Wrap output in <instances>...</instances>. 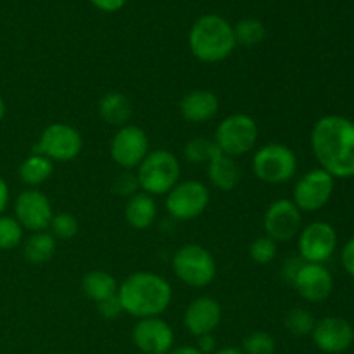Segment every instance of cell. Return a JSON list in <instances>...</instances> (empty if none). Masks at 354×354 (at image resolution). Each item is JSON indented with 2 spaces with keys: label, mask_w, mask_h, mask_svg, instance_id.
I'll list each match as a JSON object with an SVG mask.
<instances>
[{
  "label": "cell",
  "mask_w": 354,
  "mask_h": 354,
  "mask_svg": "<svg viewBox=\"0 0 354 354\" xmlns=\"http://www.w3.org/2000/svg\"><path fill=\"white\" fill-rule=\"evenodd\" d=\"M311 149L334 178L354 176V123L339 114L320 118L311 130Z\"/></svg>",
  "instance_id": "6da1fadb"
},
{
  "label": "cell",
  "mask_w": 354,
  "mask_h": 354,
  "mask_svg": "<svg viewBox=\"0 0 354 354\" xmlns=\"http://www.w3.org/2000/svg\"><path fill=\"white\" fill-rule=\"evenodd\" d=\"M123 313L137 320L161 317L169 308L173 289L165 277L152 272H135L128 275L118 287Z\"/></svg>",
  "instance_id": "7a4b0ae2"
},
{
  "label": "cell",
  "mask_w": 354,
  "mask_h": 354,
  "mask_svg": "<svg viewBox=\"0 0 354 354\" xmlns=\"http://www.w3.org/2000/svg\"><path fill=\"white\" fill-rule=\"evenodd\" d=\"M189 47L196 59L206 64L225 61L237 47L234 26L218 14H206L194 23Z\"/></svg>",
  "instance_id": "3957f363"
},
{
  "label": "cell",
  "mask_w": 354,
  "mask_h": 354,
  "mask_svg": "<svg viewBox=\"0 0 354 354\" xmlns=\"http://www.w3.org/2000/svg\"><path fill=\"white\" fill-rule=\"evenodd\" d=\"M180 161L171 151L156 149L145 156L137 168L138 187L149 196H166L180 182Z\"/></svg>",
  "instance_id": "277c9868"
},
{
  "label": "cell",
  "mask_w": 354,
  "mask_h": 354,
  "mask_svg": "<svg viewBox=\"0 0 354 354\" xmlns=\"http://www.w3.org/2000/svg\"><path fill=\"white\" fill-rule=\"evenodd\" d=\"M171 268L180 282L194 289L207 287L218 273L216 259L201 244L182 245L173 256Z\"/></svg>",
  "instance_id": "5b68a950"
},
{
  "label": "cell",
  "mask_w": 354,
  "mask_h": 354,
  "mask_svg": "<svg viewBox=\"0 0 354 354\" xmlns=\"http://www.w3.org/2000/svg\"><path fill=\"white\" fill-rule=\"evenodd\" d=\"M252 171L256 178L268 185L287 183L296 176L297 158L286 144L270 142L256 149L252 156Z\"/></svg>",
  "instance_id": "8992f818"
},
{
  "label": "cell",
  "mask_w": 354,
  "mask_h": 354,
  "mask_svg": "<svg viewBox=\"0 0 354 354\" xmlns=\"http://www.w3.org/2000/svg\"><path fill=\"white\" fill-rule=\"evenodd\" d=\"M259 138V127L252 116L235 113L223 118L214 131V144L223 154L239 158L256 147Z\"/></svg>",
  "instance_id": "52a82bcc"
},
{
  "label": "cell",
  "mask_w": 354,
  "mask_h": 354,
  "mask_svg": "<svg viewBox=\"0 0 354 354\" xmlns=\"http://www.w3.org/2000/svg\"><path fill=\"white\" fill-rule=\"evenodd\" d=\"M209 189L199 180H183L166 194L165 206L169 216L176 221H190L199 218L209 206Z\"/></svg>",
  "instance_id": "ba28073f"
},
{
  "label": "cell",
  "mask_w": 354,
  "mask_h": 354,
  "mask_svg": "<svg viewBox=\"0 0 354 354\" xmlns=\"http://www.w3.org/2000/svg\"><path fill=\"white\" fill-rule=\"evenodd\" d=\"M82 149V133L75 127L68 123H52L41 131L33 152L44 154L54 162H68L78 158Z\"/></svg>",
  "instance_id": "9c48e42d"
},
{
  "label": "cell",
  "mask_w": 354,
  "mask_h": 354,
  "mask_svg": "<svg viewBox=\"0 0 354 354\" xmlns=\"http://www.w3.org/2000/svg\"><path fill=\"white\" fill-rule=\"evenodd\" d=\"M111 158L124 171H133L140 166L145 156L151 152L149 149V137L140 127L124 124L118 128L111 140Z\"/></svg>",
  "instance_id": "30bf717a"
},
{
  "label": "cell",
  "mask_w": 354,
  "mask_h": 354,
  "mask_svg": "<svg viewBox=\"0 0 354 354\" xmlns=\"http://www.w3.org/2000/svg\"><path fill=\"white\" fill-rule=\"evenodd\" d=\"M334 194V176L325 169L317 168L301 176L294 187L292 203L299 207L301 213H315L327 206Z\"/></svg>",
  "instance_id": "8fae6325"
},
{
  "label": "cell",
  "mask_w": 354,
  "mask_h": 354,
  "mask_svg": "<svg viewBox=\"0 0 354 354\" xmlns=\"http://www.w3.org/2000/svg\"><path fill=\"white\" fill-rule=\"evenodd\" d=\"M14 214L24 230L47 232L54 218L52 203L38 189H26L14 201Z\"/></svg>",
  "instance_id": "7c38bea8"
},
{
  "label": "cell",
  "mask_w": 354,
  "mask_h": 354,
  "mask_svg": "<svg viewBox=\"0 0 354 354\" xmlns=\"http://www.w3.org/2000/svg\"><path fill=\"white\" fill-rule=\"evenodd\" d=\"M303 225V213L290 199H277L266 209L263 228L266 237L275 242L292 241L299 235Z\"/></svg>",
  "instance_id": "4fadbf2b"
},
{
  "label": "cell",
  "mask_w": 354,
  "mask_h": 354,
  "mask_svg": "<svg viewBox=\"0 0 354 354\" xmlns=\"http://www.w3.org/2000/svg\"><path fill=\"white\" fill-rule=\"evenodd\" d=\"M299 256L306 263H318L324 265L332 258L337 248V234L332 225L325 221H313L299 232Z\"/></svg>",
  "instance_id": "5bb4252c"
},
{
  "label": "cell",
  "mask_w": 354,
  "mask_h": 354,
  "mask_svg": "<svg viewBox=\"0 0 354 354\" xmlns=\"http://www.w3.org/2000/svg\"><path fill=\"white\" fill-rule=\"evenodd\" d=\"M133 344L144 354H168L175 348V332L162 318H144L135 324L131 332Z\"/></svg>",
  "instance_id": "9a60e30c"
},
{
  "label": "cell",
  "mask_w": 354,
  "mask_h": 354,
  "mask_svg": "<svg viewBox=\"0 0 354 354\" xmlns=\"http://www.w3.org/2000/svg\"><path fill=\"white\" fill-rule=\"evenodd\" d=\"M315 346L327 354L348 351L354 342V328L348 320L341 317L322 318L315 324L311 332Z\"/></svg>",
  "instance_id": "2e32d148"
},
{
  "label": "cell",
  "mask_w": 354,
  "mask_h": 354,
  "mask_svg": "<svg viewBox=\"0 0 354 354\" xmlns=\"http://www.w3.org/2000/svg\"><path fill=\"white\" fill-rule=\"evenodd\" d=\"M292 287L308 303H322L332 294L334 279L324 265L304 261L294 279Z\"/></svg>",
  "instance_id": "e0dca14e"
},
{
  "label": "cell",
  "mask_w": 354,
  "mask_h": 354,
  "mask_svg": "<svg viewBox=\"0 0 354 354\" xmlns=\"http://www.w3.org/2000/svg\"><path fill=\"white\" fill-rule=\"evenodd\" d=\"M221 322V306L216 299L209 296L196 297L187 306L183 313V325L189 334L201 337V335L213 334Z\"/></svg>",
  "instance_id": "ac0fdd59"
},
{
  "label": "cell",
  "mask_w": 354,
  "mask_h": 354,
  "mask_svg": "<svg viewBox=\"0 0 354 354\" xmlns=\"http://www.w3.org/2000/svg\"><path fill=\"white\" fill-rule=\"evenodd\" d=\"M218 111H220V99L211 90H190L180 100V114L189 123H207L216 118Z\"/></svg>",
  "instance_id": "d6986e66"
},
{
  "label": "cell",
  "mask_w": 354,
  "mask_h": 354,
  "mask_svg": "<svg viewBox=\"0 0 354 354\" xmlns=\"http://www.w3.org/2000/svg\"><path fill=\"white\" fill-rule=\"evenodd\" d=\"M241 168L235 159L223 154L220 149L207 162V178L213 183L214 189L221 190V192H232L241 182Z\"/></svg>",
  "instance_id": "ffe728a7"
},
{
  "label": "cell",
  "mask_w": 354,
  "mask_h": 354,
  "mask_svg": "<svg viewBox=\"0 0 354 354\" xmlns=\"http://www.w3.org/2000/svg\"><path fill=\"white\" fill-rule=\"evenodd\" d=\"M99 114L104 123L121 128L130 121L131 114H133V106L123 92L113 90V92H107L100 97Z\"/></svg>",
  "instance_id": "44dd1931"
},
{
  "label": "cell",
  "mask_w": 354,
  "mask_h": 354,
  "mask_svg": "<svg viewBox=\"0 0 354 354\" xmlns=\"http://www.w3.org/2000/svg\"><path fill=\"white\" fill-rule=\"evenodd\" d=\"M124 218L127 223L135 230H145L152 227L158 218V206L154 197L145 192H137L128 199L124 206Z\"/></svg>",
  "instance_id": "7402d4cb"
},
{
  "label": "cell",
  "mask_w": 354,
  "mask_h": 354,
  "mask_svg": "<svg viewBox=\"0 0 354 354\" xmlns=\"http://www.w3.org/2000/svg\"><path fill=\"white\" fill-rule=\"evenodd\" d=\"M118 280L106 270H92L85 273L82 280V290L93 303H102L109 297L118 296Z\"/></svg>",
  "instance_id": "603a6c76"
},
{
  "label": "cell",
  "mask_w": 354,
  "mask_h": 354,
  "mask_svg": "<svg viewBox=\"0 0 354 354\" xmlns=\"http://www.w3.org/2000/svg\"><path fill=\"white\" fill-rule=\"evenodd\" d=\"M24 259L30 265H45L55 254V239L50 232H35L24 241Z\"/></svg>",
  "instance_id": "cb8c5ba5"
},
{
  "label": "cell",
  "mask_w": 354,
  "mask_h": 354,
  "mask_svg": "<svg viewBox=\"0 0 354 354\" xmlns=\"http://www.w3.org/2000/svg\"><path fill=\"white\" fill-rule=\"evenodd\" d=\"M19 178L21 182L30 185L31 189L41 185V183L47 182L48 178L54 173V161H50L48 158H45L44 154H37L33 152L31 156H28L19 166Z\"/></svg>",
  "instance_id": "d4e9b609"
},
{
  "label": "cell",
  "mask_w": 354,
  "mask_h": 354,
  "mask_svg": "<svg viewBox=\"0 0 354 354\" xmlns=\"http://www.w3.org/2000/svg\"><path fill=\"white\" fill-rule=\"evenodd\" d=\"M234 35L237 45H244V47H254L259 45L266 37L265 24L254 17H248V19L239 21L234 26Z\"/></svg>",
  "instance_id": "484cf974"
},
{
  "label": "cell",
  "mask_w": 354,
  "mask_h": 354,
  "mask_svg": "<svg viewBox=\"0 0 354 354\" xmlns=\"http://www.w3.org/2000/svg\"><path fill=\"white\" fill-rule=\"evenodd\" d=\"M216 151L218 147L214 140L196 137L187 142L185 147H183V156H185V159L190 165H207Z\"/></svg>",
  "instance_id": "4316f807"
},
{
  "label": "cell",
  "mask_w": 354,
  "mask_h": 354,
  "mask_svg": "<svg viewBox=\"0 0 354 354\" xmlns=\"http://www.w3.org/2000/svg\"><path fill=\"white\" fill-rule=\"evenodd\" d=\"M315 324H317V320H315L313 313L306 308H292L290 311H287L286 318H283V325H286L287 330L297 337L310 335L313 332Z\"/></svg>",
  "instance_id": "83f0119b"
},
{
  "label": "cell",
  "mask_w": 354,
  "mask_h": 354,
  "mask_svg": "<svg viewBox=\"0 0 354 354\" xmlns=\"http://www.w3.org/2000/svg\"><path fill=\"white\" fill-rule=\"evenodd\" d=\"M24 239V228L14 216L0 214V251H10L21 245Z\"/></svg>",
  "instance_id": "f1b7e54d"
},
{
  "label": "cell",
  "mask_w": 354,
  "mask_h": 354,
  "mask_svg": "<svg viewBox=\"0 0 354 354\" xmlns=\"http://www.w3.org/2000/svg\"><path fill=\"white\" fill-rule=\"evenodd\" d=\"M50 234L54 235L55 241H71L76 237L80 230L78 218L71 213H57L54 214L50 221Z\"/></svg>",
  "instance_id": "f546056e"
},
{
  "label": "cell",
  "mask_w": 354,
  "mask_h": 354,
  "mask_svg": "<svg viewBox=\"0 0 354 354\" xmlns=\"http://www.w3.org/2000/svg\"><path fill=\"white\" fill-rule=\"evenodd\" d=\"M277 349L275 339L265 330H254L242 341L244 354H273Z\"/></svg>",
  "instance_id": "4dcf8cb0"
},
{
  "label": "cell",
  "mask_w": 354,
  "mask_h": 354,
  "mask_svg": "<svg viewBox=\"0 0 354 354\" xmlns=\"http://www.w3.org/2000/svg\"><path fill=\"white\" fill-rule=\"evenodd\" d=\"M249 256L256 265H270L277 258V242L266 235H261L251 242Z\"/></svg>",
  "instance_id": "1f68e13d"
},
{
  "label": "cell",
  "mask_w": 354,
  "mask_h": 354,
  "mask_svg": "<svg viewBox=\"0 0 354 354\" xmlns=\"http://www.w3.org/2000/svg\"><path fill=\"white\" fill-rule=\"evenodd\" d=\"M113 189L118 196H124V197L135 196V194H137V189H140V187H138L137 175L131 171H124L123 175L116 176V180H114L113 183Z\"/></svg>",
  "instance_id": "d6a6232c"
},
{
  "label": "cell",
  "mask_w": 354,
  "mask_h": 354,
  "mask_svg": "<svg viewBox=\"0 0 354 354\" xmlns=\"http://www.w3.org/2000/svg\"><path fill=\"white\" fill-rule=\"evenodd\" d=\"M97 306H99L100 317L106 318V320H116V318L123 313V308H121L118 296L109 297V299L102 301V303H99Z\"/></svg>",
  "instance_id": "836d02e7"
},
{
  "label": "cell",
  "mask_w": 354,
  "mask_h": 354,
  "mask_svg": "<svg viewBox=\"0 0 354 354\" xmlns=\"http://www.w3.org/2000/svg\"><path fill=\"white\" fill-rule=\"evenodd\" d=\"M304 265V259L301 258V256H292V258L286 259L282 265V268H280V273H282V279L286 280V282H289L290 286H292L294 279H296L297 272L301 270V266Z\"/></svg>",
  "instance_id": "e575fe53"
},
{
  "label": "cell",
  "mask_w": 354,
  "mask_h": 354,
  "mask_svg": "<svg viewBox=\"0 0 354 354\" xmlns=\"http://www.w3.org/2000/svg\"><path fill=\"white\" fill-rule=\"evenodd\" d=\"M197 349H199L203 354H214L218 351V344L216 339H214L213 334H206L197 337Z\"/></svg>",
  "instance_id": "d590c367"
},
{
  "label": "cell",
  "mask_w": 354,
  "mask_h": 354,
  "mask_svg": "<svg viewBox=\"0 0 354 354\" xmlns=\"http://www.w3.org/2000/svg\"><path fill=\"white\" fill-rule=\"evenodd\" d=\"M342 265L346 272L354 277V237L342 249Z\"/></svg>",
  "instance_id": "8d00e7d4"
},
{
  "label": "cell",
  "mask_w": 354,
  "mask_h": 354,
  "mask_svg": "<svg viewBox=\"0 0 354 354\" xmlns=\"http://www.w3.org/2000/svg\"><path fill=\"white\" fill-rule=\"evenodd\" d=\"M90 2L104 12H116L127 3V0H90Z\"/></svg>",
  "instance_id": "74e56055"
},
{
  "label": "cell",
  "mask_w": 354,
  "mask_h": 354,
  "mask_svg": "<svg viewBox=\"0 0 354 354\" xmlns=\"http://www.w3.org/2000/svg\"><path fill=\"white\" fill-rule=\"evenodd\" d=\"M9 199H10L9 185H7L6 180L0 176V214H3V211L7 209V206H9Z\"/></svg>",
  "instance_id": "f35d334b"
},
{
  "label": "cell",
  "mask_w": 354,
  "mask_h": 354,
  "mask_svg": "<svg viewBox=\"0 0 354 354\" xmlns=\"http://www.w3.org/2000/svg\"><path fill=\"white\" fill-rule=\"evenodd\" d=\"M168 354H203L196 346H176Z\"/></svg>",
  "instance_id": "ab89813d"
},
{
  "label": "cell",
  "mask_w": 354,
  "mask_h": 354,
  "mask_svg": "<svg viewBox=\"0 0 354 354\" xmlns=\"http://www.w3.org/2000/svg\"><path fill=\"white\" fill-rule=\"evenodd\" d=\"M214 354H244V353H242V349L239 348H221Z\"/></svg>",
  "instance_id": "60d3db41"
},
{
  "label": "cell",
  "mask_w": 354,
  "mask_h": 354,
  "mask_svg": "<svg viewBox=\"0 0 354 354\" xmlns=\"http://www.w3.org/2000/svg\"><path fill=\"white\" fill-rule=\"evenodd\" d=\"M3 116H6V102H3L2 95H0V123H2Z\"/></svg>",
  "instance_id": "b9f144b4"
}]
</instances>
